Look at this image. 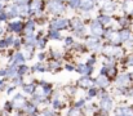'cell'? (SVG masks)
Masks as SVG:
<instances>
[{"label":"cell","instance_id":"cell-1","mask_svg":"<svg viewBox=\"0 0 133 116\" xmlns=\"http://www.w3.org/2000/svg\"><path fill=\"white\" fill-rule=\"evenodd\" d=\"M46 12L49 14H53L56 17H59L61 14H63L66 12V6L63 3L56 1V0H50L46 3Z\"/></svg>","mask_w":133,"mask_h":116},{"label":"cell","instance_id":"cell-2","mask_svg":"<svg viewBox=\"0 0 133 116\" xmlns=\"http://www.w3.org/2000/svg\"><path fill=\"white\" fill-rule=\"evenodd\" d=\"M102 53L107 57H112L115 59L118 58H122L123 54H124V50L122 46L119 45H111V44H107V45H103V49H102Z\"/></svg>","mask_w":133,"mask_h":116},{"label":"cell","instance_id":"cell-3","mask_svg":"<svg viewBox=\"0 0 133 116\" xmlns=\"http://www.w3.org/2000/svg\"><path fill=\"white\" fill-rule=\"evenodd\" d=\"M70 26V22L67 18L59 16V17H56L54 19H52L49 22V30H57V31H62V30H66L69 29Z\"/></svg>","mask_w":133,"mask_h":116},{"label":"cell","instance_id":"cell-4","mask_svg":"<svg viewBox=\"0 0 133 116\" xmlns=\"http://www.w3.org/2000/svg\"><path fill=\"white\" fill-rule=\"evenodd\" d=\"M84 45L87 46V49H90L93 52H102V49H103V44L101 43V39L92 36V35L87 36Z\"/></svg>","mask_w":133,"mask_h":116},{"label":"cell","instance_id":"cell-5","mask_svg":"<svg viewBox=\"0 0 133 116\" xmlns=\"http://www.w3.org/2000/svg\"><path fill=\"white\" fill-rule=\"evenodd\" d=\"M12 106H13V110H17V111H22V108L25 107V105L27 103V99L25 97L23 93H16L12 98Z\"/></svg>","mask_w":133,"mask_h":116},{"label":"cell","instance_id":"cell-6","mask_svg":"<svg viewBox=\"0 0 133 116\" xmlns=\"http://www.w3.org/2000/svg\"><path fill=\"white\" fill-rule=\"evenodd\" d=\"M103 31H105L103 26H102L97 19L90 21V23H89V32H90L92 36H96V38L101 39L103 36Z\"/></svg>","mask_w":133,"mask_h":116},{"label":"cell","instance_id":"cell-7","mask_svg":"<svg viewBox=\"0 0 133 116\" xmlns=\"http://www.w3.org/2000/svg\"><path fill=\"white\" fill-rule=\"evenodd\" d=\"M43 9H44V1L43 0H31L30 1V10L31 16L43 17Z\"/></svg>","mask_w":133,"mask_h":116},{"label":"cell","instance_id":"cell-8","mask_svg":"<svg viewBox=\"0 0 133 116\" xmlns=\"http://www.w3.org/2000/svg\"><path fill=\"white\" fill-rule=\"evenodd\" d=\"M131 75L128 72H122V74H118L115 77V85L116 88H127L131 84Z\"/></svg>","mask_w":133,"mask_h":116},{"label":"cell","instance_id":"cell-9","mask_svg":"<svg viewBox=\"0 0 133 116\" xmlns=\"http://www.w3.org/2000/svg\"><path fill=\"white\" fill-rule=\"evenodd\" d=\"M98 108L102 111H106V112H110L111 110H114V99L111 98V95L101 98L98 102Z\"/></svg>","mask_w":133,"mask_h":116},{"label":"cell","instance_id":"cell-10","mask_svg":"<svg viewBox=\"0 0 133 116\" xmlns=\"http://www.w3.org/2000/svg\"><path fill=\"white\" fill-rule=\"evenodd\" d=\"M76 86L80 89L88 90L89 88L94 86V79H92L90 76H80L76 81Z\"/></svg>","mask_w":133,"mask_h":116},{"label":"cell","instance_id":"cell-11","mask_svg":"<svg viewBox=\"0 0 133 116\" xmlns=\"http://www.w3.org/2000/svg\"><path fill=\"white\" fill-rule=\"evenodd\" d=\"M75 71L78 74H80L82 76H90L94 71V67L88 66L85 63H78V65H75Z\"/></svg>","mask_w":133,"mask_h":116},{"label":"cell","instance_id":"cell-12","mask_svg":"<svg viewBox=\"0 0 133 116\" xmlns=\"http://www.w3.org/2000/svg\"><path fill=\"white\" fill-rule=\"evenodd\" d=\"M111 81L107 76H102V75H98V76L94 79V86H97L98 89H107L110 86Z\"/></svg>","mask_w":133,"mask_h":116},{"label":"cell","instance_id":"cell-13","mask_svg":"<svg viewBox=\"0 0 133 116\" xmlns=\"http://www.w3.org/2000/svg\"><path fill=\"white\" fill-rule=\"evenodd\" d=\"M23 26H25V23L22 21H13V22L8 23L6 30L9 32H13V34H21L23 31Z\"/></svg>","mask_w":133,"mask_h":116},{"label":"cell","instance_id":"cell-14","mask_svg":"<svg viewBox=\"0 0 133 116\" xmlns=\"http://www.w3.org/2000/svg\"><path fill=\"white\" fill-rule=\"evenodd\" d=\"M26 62V58L23 56L22 52H16L13 56H10L9 58V65H16V66H21V65H25Z\"/></svg>","mask_w":133,"mask_h":116},{"label":"cell","instance_id":"cell-15","mask_svg":"<svg viewBox=\"0 0 133 116\" xmlns=\"http://www.w3.org/2000/svg\"><path fill=\"white\" fill-rule=\"evenodd\" d=\"M96 4H97L96 0H80L79 8H78V9H80V10L84 12V13H88V12H90V10L94 9Z\"/></svg>","mask_w":133,"mask_h":116},{"label":"cell","instance_id":"cell-16","mask_svg":"<svg viewBox=\"0 0 133 116\" xmlns=\"http://www.w3.org/2000/svg\"><path fill=\"white\" fill-rule=\"evenodd\" d=\"M4 12H5L8 19H10V18H16V17L19 16V10H18V6H17L16 4H9V5L4 6Z\"/></svg>","mask_w":133,"mask_h":116},{"label":"cell","instance_id":"cell-17","mask_svg":"<svg viewBox=\"0 0 133 116\" xmlns=\"http://www.w3.org/2000/svg\"><path fill=\"white\" fill-rule=\"evenodd\" d=\"M115 114H122L124 116H133V106H127V105H119L118 107L114 108Z\"/></svg>","mask_w":133,"mask_h":116},{"label":"cell","instance_id":"cell-18","mask_svg":"<svg viewBox=\"0 0 133 116\" xmlns=\"http://www.w3.org/2000/svg\"><path fill=\"white\" fill-rule=\"evenodd\" d=\"M22 112L26 116H35L39 111H38V106H35L34 103H31V102L27 101V103H26L25 107L22 108Z\"/></svg>","mask_w":133,"mask_h":116},{"label":"cell","instance_id":"cell-19","mask_svg":"<svg viewBox=\"0 0 133 116\" xmlns=\"http://www.w3.org/2000/svg\"><path fill=\"white\" fill-rule=\"evenodd\" d=\"M122 10L125 16H133V0H123Z\"/></svg>","mask_w":133,"mask_h":116},{"label":"cell","instance_id":"cell-20","mask_svg":"<svg viewBox=\"0 0 133 116\" xmlns=\"http://www.w3.org/2000/svg\"><path fill=\"white\" fill-rule=\"evenodd\" d=\"M116 8H118V4L111 0V1L106 3L105 5H102V6H101V10H102L105 14H110V16H111V13H114V12L116 10Z\"/></svg>","mask_w":133,"mask_h":116},{"label":"cell","instance_id":"cell-21","mask_svg":"<svg viewBox=\"0 0 133 116\" xmlns=\"http://www.w3.org/2000/svg\"><path fill=\"white\" fill-rule=\"evenodd\" d=\"M35 29H36V22L34 19H29L23 26V32H25V35H32Z\"/></svg>","mask_w":133,"mask_h":116},{"label":"cell","instance_id":"cell-22","mask_svg":"<svg viewBox=\"0 0 133 116\" xmlns=\"http://www.w3.org/2000/svg\"><path fill=\"white\" fill-rule=\"evenodd\" d=\"M59 69H61V62L59 61H56V59H49L48 61V63H46V71H49V72H57V71H59Z\"/></svg>","mask_w":133,"mask_h":116},{"label":"cell","instance_id":"cell-23","mask_svg":"<svg viewBox=\"0 0 133 116\" xmlns=\"http://www.w3.org/2000/svg\"><path fill=\"white\" fill-rule=\"evenodd\" d=\"M96 19H97L103 27H105V26H110V25L112 23V17H111L110 14H105V13L99 14Z\"/></svg>","mask_w":133,"mask_h":116},{"label":"cell","instance_id":"cell-24","mask_svg":"<svg viewBox=\"0 0 133 116\" xmlns=\"http://www.w3.org/2000/svg\"><path fill=\"white\" fill-rule=\"evenodd\" d=\"M69 22H70V27H71V30L74 31V30H78V29H80L82 26H84V22H83V19L80 18V17H72L71 19H69Z\"/></svg>","mask_w":133,"mask_h":116},{"label":"cell","instance_id":"cell-25","mask_svg":"<svg viewBox=\"0 0 133 116\" xmlns=\"http://www.w3.org/2000/svg\"><path fill=\"white\" fill-rule=\"evenodd\" d=\"M132 36L133 35H132V32H131L129 29H122V30L119 31V40H120V44H122V43H127Z\"/></svg>","mask_w":133,"mask_h":116},{"label":"cell","instance_id":"cell-26","mask_svg":"<svg viewBox=\"0 0 133 116\" xmlns=\"http://www.w3.org/2000/svg\"><path fill=\"white\" fill-rule=\"evenodd\" d=\"M21 88H22V92H23L25 95H32L35 93V90H36V84L35 83H32V84H23Z\"/></svg>","mask_w":133,"mask_h":116},{"label":"cell","instance_id":"cell-27","mask_svg":"<svg viewBox=\"0 0 133 116\" xmlns=\"http://www.w3.org/2000/svg\"><path fill=\"white\" fill-rule=\"evenodd\" d=\"M13 41H14V36L13 35H8L4 39H0V48L5 49V48L13 46Z\"/></svg>","mask_w":133,"mask_h":116},{"label":"cell","instance_id":"cell-28","mask_svg":"<svg viewBox=\"0 0 133 116\" xmlns=\"http://www.w3.org/2000/svg\"><path fill=\"white\" fill-rule=\"evenodd\" d=\"M6 69V79H13L18 75V66L16 65H9Z\"/></svg>","mask_w":133,"mask_h":116},{"label":"cell","instance_id":"cell-29","mask_svg":"<svg viewBox=\"0 0 133 116\" xmlns=\"http://www.w3.org/2000/svg\"><path fill=\"white\" fill-rule=\"evenodd\" d=\"M118 25H119L122 29H128V26L131 25V17H129V16H122V17L118 19Z\"/></svg>","mask_w":133,"mask_h":116},{"label":"cell","instance_id":"cell-30","mask_svg":"<svg viewBox=\"0 0 133 116\" xmlns=\"http://www.w3.org/2000/svg\"><path fill=\"white\" fill-rule=\"evenodd\" d=\"M34 52H35V46L23 45V56H25L26 59H31L32 56H34Z\"/></svg>","mask_w":133,"mask_h":116},{"label":"cell","instance_id":"cell-31","mask_svg":"<svg viewBox=\"0 0 133 116\" xmlns=\"http://www.w3.org/2000/svg\"><path fill=\"white\" fill-rule=\"evenodd\" d=\"M46 38L49 39V40H61V39H62V35H61V31H57V30H48Z\"/></svg>","mask_w":133,"mask_h":116},{"label":"cell","instance_id":"cell-32","mask_svg":"<svg viewBox=\"0 0 133 116\" xmlns=\"http://www.w3.org/2000/svg\"><path fill=\"white\" fill-rule=\"evenodd\" d=\"M32 72H40V74H43L46 71V65H44L43 62H38V63H35L31 69H30Z\"/></svg>","mask_w":133,"mask_h":116},{"label":"cell","instance_id":"cell-33","mask_svg":"<svg viewBox=\"0 0 133 116\" xmlns=\"http://www.w3.org/2000/svg\"><path fill=\"white\" fill-rule=\"evenodd\" d=\"M72 34H74L76 38H85V36L88 35V29H87V27H85V25H84V26H82L80 29L74 30V31H72Z\"/></svg>","mask_w":133,"mask_h":116},{"label":"cell","instance_id":"cell-34","mask_svg":"<svg viewBox=\"0 0 133 116\" xmlns=\"http://www.w3.org/2000/svg\"><path fill=\"white\" fill-rule=\"evenodd\" d=\"M46 43H48V38L46 36H40V38H38V40H36V45L35 46H38L40 50H43V49H45V46H46Z\"/></svg>","mask_w":133,"mask_h":116},{"label":"cell","instance_id":"cell-35","mask_svg":"<svg viewBox=\"0 0 133 116\" xmlns=\"http://www.w3.org/2000/svg\"><path fill=\"white\" fill-rule=\"evenodd\" d=\"M29 72H30V67H29V66H26V65L18 66V76L25 77L29 75Z\"/></svg>","mask_w":133,"mask_h":116},{"label":"cell","instance_id":"cell-36","mask_svg":"<svg viewBox=\"0 0 133 116\" xmlns=\"http://www.w3.org/2000/svg\"><path fill=\"white\" fill-rule=\"evenodd\" d=\"M97 108H96V106L93 105V103H85V106L83 107V112L85 114V115H89V114H94V111H96Z\"/></svg>","mask_w":133,"mask_h":116},{"label":"cell","instance_id":"cell-37","mask_svg":"<svg viewBox=\"0 0 133 116\" xmlns=\"http://www.w3.org/2000/svg\"><path fill=\"white\" fill-rule=\"evenodd\" d=\"M98 88L97 86H92V88H89L88 92H87V99H92V98H96L97 97V94H98Z\"/></svg>","mask_w":133,"mask_h":116},{"label":"cell","instance_id":"cell-38","mask_svg":"<svg viewBox=\"0 0 133 116\" xmlns=\"http://www.w3.org/2000/svg\"><path fill=\"white\" fill-rule=\"evenodd\" d=\"M65 92H66L67 95L74 97V95L76 94V92H78V86H76V85H67V86L65 88Z\"/></svg>","mask_w":133,"mask_h":116},{"label":"cell","instance_id":"cell-39","mask_svg":"<svg viewBox=\"0 0 133 116\" xmlns=\"http://www.w3.org/2000/svg\"><path fill=\"white\" fill-rule=\"evenodd\" d=\"M85 103H87V99L82 97V98H78V99H75V102H74L72 107H76V108H79V110H83V107L85 106Z\"/></svg>","mask_w":133,"mask_h":116},{"label":"cell","instance_id":"cell-40","mask_svg":"<svg viewBox=\"0 0 133 116\" xmlns=\"http://www.w3.org/2000/svg\"><path fill=\"white\" fill-rule=\"evenodd\" d=\"M12 80V85H14L16 88L17 86H22L23 84H25V77H22V76H17L16 77H13V79H10Z\"/></svg>","mask_w":133,"mask_h":116},{"label":"cell","instance_id":"cell-41","mask_svg":"<svg viewBox=\"0 0 133 116\" xmlns=\"http://www.w3.org/2000/svg\"><path fill=\"white\" fill-rule=\"evenodd\" d=\"M71 49H74L78 53H84L87 50V46L84 44H79V43H74V45L71 46Z\"/></svg>","mask_w":133,"mask_h":116},{"label":"cell","instance_id":"cell-42","mask_svg":"<svg viewBox=\"0 0 133 116\" xmlns=\"http://www.w3.org/2000/svg\"><path fill=\"white\" fill-rule=\"evenodd\" d=\"M50 57L52 59H56V61H61L62 59V53L57 49H50Z\"/></svg>","mask_w":133,"mask_h":116},{"label":"cell","instance_id":"cell-43","mask_svg":"<svg viewBox=\"0 0 133 116\" xmlns=\"http://www.w3.org/2000/svg\"><path fill=\"white\" fill-rule=\"evenodd\" d=\"M82 114H83L82 110H79L76 107H70V110L67 112V116H82Z\"/></svg>","mask_w":133,"mask_h":116},{"label":"cell","instance_id":"cell-44","mask_svg":"<svg viewBox=\"0 0 133 116\" xmlns=\"http://www.w3.org/2000/svg\"><path fill=\"white\" fill-rule=\"evenodd\" d=\"M118 75V67L116 66H111V67H109V72H107V77L110 79V77H112V79H115Z\"/></svg>","mask_w":133,"mask_h":116},{"label":"cell","instance_id":"cell-45","mask_svg":"<svg viewBox=\"0 0 133 116\" xmlns=\"http://www.w3.org/2000/svg\"><path fill=\"white\" fill-rule=\"evenodd\" d=\"M124 63H125V66H127V67H133V54H128V56H125Z\"/></svg>","mask_w":133,"mask_h":116},{"label":"cell","instance_id":"cell-46","mask_svg":"<svg viewBox=\"0 0 133 116\" xmlns=\"http://www.w3.org/2000/svg\"><path fill=\"white\" fill-rule=\"evenodd\" d=\"M3 110H4V111H6L8 114H10V112L13 111V106H12V102H10V101H6V102L4 103V106H3Z\"/></svg>","mask_w":133,"mask_h":116},{"label":"cell","instance_id":"cell-47","mask_svg":"<svg viewBox=\"0 0 133 116\" xmlns=\"http://www.w3.org/2000/svg\"><path fill=\"white\" fill-rule=\"evenodd\" d=\"M69 1V8L70 9H78L80 0H67Z\"/></svg>","mask_w":133,"mask_h":116},{"label":"cell","instance_id":"cell-48","mask_svg":"<svg viewBox=\"0 0 133 116\" xmlns=\"http://www.w3.org/2000/svg\"><path fill=\"white\" fill-rule=\"evenodd\" d=\"M72 45H74V39L71 38V36L65 38V46H66V48H71Z\"/></svg>","mask_w":133,"mask_h":116},{"label":"cell","instance_id":"cell-49","mask_svg":"<svg viewBox=\"0 0 133 116\" xmlns=\"http://www.w3.org/2000/svg\"><path fill=\"white\" fill-rule=\"evenodd\" d=\"M96 62H97V58H96V56H90L88 59H87V63H85V65H88V66H93V67H94Z\"/></svg>","mask_w":133,"mask_h":116},{"label":"cell","instance_id":"cell-50","mask_svg":"<svg viewBox=\"0 0 133 116\" xmlns=\"http://www.w3.org/2000/svg\"><path fill=\"white\" fill-rule=\"evenodd\" d=\"M107 72H109V67L106 65H102L101 69H99V75L102 76H107Z\"/></svg>","mask_w":133,"mask_h":116},{"label":"cell","instance_id":"cell-51","mask_svg":"<svg viewBox=\"0 0 133 116\" xmlns=\"http://www.w3.org/2000/svg\"><path fill=\"white\" fill-rule=\"evenodd\" d=\"M14 92H16V86H14V85H6V88H5V93H6L8 95L13 94Z\"/></svg>","mask_w":133,"mask_h":116},{"label":"cell","instance_id":"cell-52","mask_svg":"<svg viewBox=\"0 0 133 116\" xmlns=\"http://www.w3.org/2000/svg\"><path fill=\"white\" fill-rule=\"evenodd\" d=\"M65 70L72 72V71H75V65H74V63H66V65H65Z\"/></svg>","mask_w":133,"mask_h":116},{"label":"cell","instance_id":"cell-53","mask_svg":"<svg viewBox=\"0 0 133 116\" xmlns=\"http://www.w3.org/2000/svg\"><path fill=\"white\" fill-rule=\"evenodd\" d=\"M5 88H6V84H5V81H4L3 79H0V92L5 90Z\"/></svg>","mask_w":133,"mask_h":116},{"label":"cell","instance_id":"cell-54","mask_svg":"<svg viewBox=\"0 0 133 116\" xmlns=\"http://www.w3.org/2000/svg\"><path fill=\"white\" fill-rule=\"evenodd\" d=\"M38 59H39V62L44 61V59H45V53H44V52H40V53L38 54Z\"/></svg>","mask_w":133,"mask_h":116},{"label":"cell","instance_id":"cell-55","mask_svg":"<svg viewBox=\"0 0 133 116\" xmlns=\"http://www.w3.org/2000/svg\"><path fill=\"white\" fill-rule=\"evenodd\" d=\"M1 77H6V69H0V79Z\"/></svg>","mask_w":133,"mask_h":116},{"label":"cell","instance_id":"cell-56","mask_svg":"<svg viewBox=\"0 0 133 116\" xmlns=\"http://www.w3.org/2000/svg\"><path fill=\"white\" fill-rule=\"evenodd\" d=\"M35 116H46V114H45V111H44V110H43L42 112H38V114H36V115H35Z\"/></svg>","mask_w":133,"mask_h":116},{"label":"cell","instance_id":"cell-57","mask_svg":"<svg viewBox=\"0 0 133 116\" xmlns=\"http://www.w3.org/2000/svg\"><path fill=\"white\" fill-rule=\"evenodd\" d=\"M14 116H26V115H25V114H23L22 111H18V112H17V114H16Z\"/></svg>","mask_w":133,"mask_h":116},{"label":"cell","instance_id":"cell-58","mask_svg":"<svg viewBox=\"0 0 133 116\" xmlns=\"http://www.w3.org/2000/svg\"><path fill=\"white\" fill-rule=\"evenodd\" d=\"M129 75H131V80H132V81H133V70H132V72H131Z\"/></svg>","mask_w":133,"mask_h":116},{"label":"cell","instance_id":"cell-59","mask_svg":"<svg viewBox=\"0 0 133 116\" xmlns=\"http://www.w3.org/2000/svg\"><path fill=\"white\" fill-rule=\"evenodd\" d=\"M56 1H59V3H63V1H67V0H56Z\"/></svg>","mask_w":133,"mask_h":116},{"label":"cell","instance_id":"cell-60","mask_svg":"<svg viewBox=\"0 0 133 116\" xmlns=\"http://www.w3.org/2000/svg\"><path fill=\"white\" fill-rule=\"evenodd\" d=\"M115 116H124V115H122V114H115Z\"/></svg>","mask_w":133,"mask_h":116},{"label":"cell","instance_id":"cell-61","mask_svg":"<svg viewBox=\"0 0 133 116\" xmlns=\"http://www.w3.org/2000/svg\"><path fill=\"white\" fill-rule=\"evenodd\" d=\"M0 1H1V3H3V1H8V0H0Z\"/></svg>","mask_w":133,"mask_h":116},{"label":"cell","instance_id":"cell-62","mask_svg":"<svg viewBox=\"0 0 133 116\" xmlns=\"http://www.w3.org/2000/svg\"><path fill=\"white\" fill-rule=\"evenodd\" d=\"M132 27H133V22H132Z\"/></svg>","mask_w":133,"mask_h":116},{"label":"cell","instance_id":"cell-63","mask_svg":"<svg viewBox=\"0 0 133 116\" xmlns=\"http://www.w3.org/2000/svg\"><path fill=\"white\" fill-rule=\"evenodd\" d=\"M13 1H16V0H13Z\"/></svg>","mask_w":133,"mask_h":116}]
</instances>
